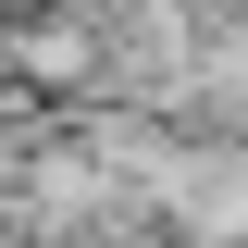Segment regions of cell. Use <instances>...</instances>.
<instances>
[{"label":"cell","instance_id":"6da1fadb","mask_svg":"<svg viewBox=\"0 0 248 248\" xmlns=\"http://www.w3.org/2000/svg\"><path fill=\"white\" fill-rule=\"evenodd\" d=\"M174 248H248V137H199L186 149V186L161 211Z\"/></svg>","mask_w":248,"mask_h":248}]
</instances>
